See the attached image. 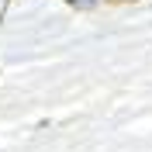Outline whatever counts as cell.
I'll return each mask as SVG.
<instances>
[{
	"instance_id": "obj_2",
	"label": "cell",
	"mask_w": 152,
	"mask_h": 152,
	"mask_svg": "<svg viewBox=\"0 0 152 152\" xmlns=\"http://www.w3.org/2000/svg\"><path fill=\"white\" fill-rule=\"evenodd\" d=\"M107 4H124V0H107Z\"/></svg>"
},
{
	"instance_id": "obj_1",
	"label": "cell",
	"mask_w": 152,
	"mask_h": 152,
	"mask_svg": "<svg viewBox=\"0 0 152 152\" xmlns=\"http://www.w3.org/2000/svg\"><path fill=\"white\" fill-rule=\"evenodd\" d=\"M97 0H69V7H76V10H90Z\"/></svg>"
}]
</instances>
